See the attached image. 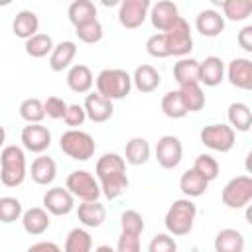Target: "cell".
I'll return each instance as SVG.
<instances>
[{"label":"cell","instance_id":"obj_1","mask_svg":"<svg viewBox=\"0 0 252 252\" xmlns=\"http://www.w3.org/2000/svg\"><path fill=\"white\" fill-rule=\"evenodd\" d=\"M96 181L100 185V193L106 199H118L130 185V179L126 175V161L116 152H106L98 158L96 167Z\"/></svg>","mask_w":252,"mask_h":252},{"label":"cell","instance_id":"obj_2","mask_svg":"<svg viewBox=\"0 0 252 252\" xmlns=\"http://www.w3.org/2000/svg\"><path fill=\"white\" fill-rule=\"evenodd\" d=\"M28 175L26 154L20 146L10 144L0 152V183L6 187H20Z\"/></svg>","mask_w":252,"mask_h":252},{"label":"cell","instance_id":"obj_3","mask_svg":"<svg viewBox=\"0 0 252 252\" xmlns=\"http://www.w3.org/2000/svg\"><path fill=\"white\" fill-rule=\"evenodd\" d=\"M195 217H197V205L185 197V199H177L169 205L163 224L171 236H185L193 230Z\"/></svg>","mask_w":252,"mask_h":252},{"label":"cell","instance_id":"obj_4","mask_svg":"<svg viewBox=\"0 0 252 252\" xmlns=\"http://www.w3.org/2000/svg\"><path fill=\"white\" fill-rule=\"evenodd\" d=\"M96 93L108 100H122L132 91V77L124 69H102L96 79Z\"/></svg>","mask_w":252,"mask_h":252},{"label":"cell","instance_id":"obj_5","mask_svg":"<svg viewBox=\"0 0 252 252\" xmlns=\"http://www.w3.org/2000/svg\"><path fill=\"white\" fill-rule=\"evenodd\" d=\"M59 148L65 156H69L71 159H77V161H87L94 156V150H96V144H94V138L85 132V130H67L61 134L59 138Z\"/></svg>","mask_w":252,"mask_h":252},{"label":"cell","instance_id":"obj_6","mask_svg":"<svg viewBox=\"0 0 252 252\" xmlns=\"http://www.w3.org/2000/svg\"><path fill=\"white\" fill-rule=\"evenodd\" d=\"M65 189L73 197L81 199V203L83 201H98V197L102 195L96 177L93 173H89L87 169H75V171H71L67 175V179H65Z\"/></svg>","mask_w":252,"mask_h":252},{"label":"cell","instance_id":"obj_7","mask_svg":"<svg viewBox=\"0 0 252 252\" xmlns=\"http://www.w3.org/2000/svg\"><path fill=\"white\" fill-rule=\"evenodd\" d=\"M165 45L169 55L175 57H187L193 49V35H191V26L187 24L185 18H179L167 32H163Z\"/></svg>","mask_w":252,"mask_h":252},{"label":"cell","instance_id":"obj_8","mask_svg":"<svg viewBox=\"0 0 252 252\" xmlns=\"http://www.w3.org/2000/svg\"><path fill=\"white\" fill-rule=\"evenodd\" d=\"M199 140L209 150L226 154V152H230L234 148L236 132L228 124H209L199 132Z\"/></svg>","mask_w":252,"mask_h":252},{"label":"cell","instance_id":"obj_9","mask_svg":"<svg viewBox=\"0 0 252 252\" xmlns=\"http://www.w3.org/2000/svg\"><path fill=\"white\" fill-rule=\"evenodd\" d=\"M222 203L228 209H244L252 201V177L248 175H236L232 177L220 193Z\"/></svg>","mask_w":252,"mask_h":252},{"label":"cell","instance_id":"obj_10","mask_svg":"<svg viewBox=\"0 0 252 252\" xmlns=\"http://www.w3.org/2000/svg\"><path fill=\"white\" fill-rule=\"evenodd\" d=\"M183 158V144L177 136L165 134L156 144V159L163 169H173L181 163Z\"/></svg>","mask_w":252,"mask_h":252},{"label":"cell","instance_id":"obj_11","mask_svg":"<svg viewBox=\"0 0 252 252\" xmlns=\"http://www.w3.org/2000/svg\"><path fill=\"white\" fill-rule=\"evenodd\" d=\"M150 0H124L118 6V22L126 30L140 28L150 12Z\"/></svg>","mask_w":252,"mask_h":252},{"label":"cell","instance_id":"obj_12","mask_svg":"<svg viewBox=\"0 0 252 252\" xmlns=\"http://www.w3.org/2000/svg\"><path fill=\"white\" fill-rule=\"evenodd\" d=\"M148 18H150L152 26L158 30V33H163L181 16H179V10H177V4L175 2H171V0H159V2H156V4L150 6Z\"/></svg>","mask_w":252,"mask_h":252},{"label":"cell","instance_id":"obj_13","mask_svg":"<svg viewBox=\"0 0 252 252\" xmlns=\"http://www.w3.org/2000/svg\"><path fill=\"white\" fill-rule=\"evenodd\" d=\"M22 146L32 154H43L51 146V132L43 124H28L20 132Z\"/></svg>","mask_w":252,"mask_h":252},{"label":"cell","instance_id":"obj_14","mask_svg":"<svg viewBox=\"0 0 252 252\" xmlns=\"http://www.w3.org/2000/svg\"><path fill=\"white\" fill-rule=\"evenodd\" d=\"M43 209L55 217L69 215L75 209V197L65 187H51L43 193Z\"/></svg>","mask_w":252,"mask_h":252},{"label":"cell","instance_id":"obj_15","mask_svg":"<svg viewBox=\"0 0 252 252\" xmlns=\"http://www.w3.org/2000/svg\"><path fill=\"white\" fill-rule=\"evenodd\" d=\"M224 75L232 87L242 91L252 89V61L248 57H234L224 67Z\"/></svg>","mask_w":252,"mask_h":252},{"label":"cell","instance_id":"obj_16","mask_svg":"<svg viewBox=\"0 0 252 252\" xmlns=\"http://www.w3.org/2000/svg\"><path fill=\"white\" fill-rule=\"evenodd\" d=\"M83 108H85V114L91 122L94 124H100V122H106L112 114H114V106H112V100L100 96L98 93H89L85 96V102H83Z\"/></svg>","mask_w":252,"mask_h":252},{"label":"cell","instance_id":"obj_17","mask_svg":"<svg viewBox=\"0 0 252 252\" xmlns=\"http://www.w3.org/2000/svg\"><path fill=\"white\" fill-rule=\"evenodd\" d=\"M224 81V61L217 55H209L199 61V85L217 87Z\"/></svg>","mask_w":252,"mask_h":252},{"label":"cell","instance_id":"obj_18","mask_svg":"<svg viewBox=\"0 0 252 252\" xmlns=\"http://www.w3.org/2000/svg\"><path fill=\"white\" fill-rule=\"evenodd\" d=\"M195 28L205 37H217L224 32V18L220 16V12H217L213 8H207V10H201L197 14Z\"/></svg>","mask_w":252,"mask_h":252},{"label":"cell","instance_id":"obj_19","mask_svg":"<svg viewBox=\"0 0 252 252\" xmlns=\"http://www.w3.org/2000/svg\"><path fill=\"white\" fill-rule=\"evenodd\" d=\"M20 220H22L24 230L28 234H33V236L43 234L51 224V217L43 207H32V209L24 211Z\"/></svg>","mask_w":252,"mask_h":252},{"label":"cell","instance_id":"obj_20","mask_svg":"<svg viewBox=\"0 0 252 252\" xmlns=\"http://www.w3.org/2000/svg\"><path fill=\"white\" fill-rule=\"evenodd\" d=\"M130 77H132V87H136L140 93H154L161 83V75L158 73V69L148 63L138 65Z\"/></svg>","mask_w":252,"mask_h":252},{"label":"cell","instance_id":"obj_21","mask_svg":"<svg viewBox=\"0 0 252 252\" xmlns=\"http://www.w3.org/2000/svg\"><path fill=\"white\" fill-rule=\"evenodd\" d=\"M75 55H77V43L75 41L65 39V41L55 43L53 51L49 53V67H51V71L61 73L63 69L71 67Z\"/></svg>","mask_w":252,"mask_h":252},{"label":"cell","instance_id":"obj_22","mask_svg":"<svg viewBox=\"0 0 252 252\" xmlns=\"http://www.w3.org/2000/svg\"><path fill=\"white\" fill-rule=\"evenodd\" d=\"M94 85V77H93V71L83 65V63H77L73 67H69L67 71V87L73 91V93H79V94H85L93 89Z\"/></svg>","mask_w":252,"mask_h":252},{"label":"cell","instance_id":"obj_23","mask_svg":"<svg viewBox=\"0 0 252 252\" xmlns=\"http://www.w3.org/2000/svg\"><path fill=\"white\" fill-rule=\"evenodd\" d=\"M77 219L87 228H96L106 220V209L98 201H83L77 207Z\"/></svg>","mask_w":252,"mask_h":252},{"label":"cell","instance_id":"obj_24","mask_svg":"<svg viewBox=\"0 0 252 252\" xmlns=\"http://www.w3.org/2000/svg\"><path fill=\"white\" fill-rule=\"evenodd\" d=\"M215 252H244L246 240L238 228H220L215 236Z\"/></svg>","mask_w":252,"mask_h":252},{"label":"cell","instance_id":"obj_25","mask_svg":"<svg viewBox=\"0 0 252 252\" xmlns=\"http://www.w3.org/2000/svg\"><path fill=\"white\" fill-rule=\"evenodd\" d=\"M32 179L37 185H51L57 177V163L53 158L49 156H39L32 161V169H30Z\"/></svg>","mask_w":252,"mask_h":252},{"label":"cell","instance_id":"obj_26","mask_svg":"<svg viewBox=\"0 0 252 252\" xmlns=\"http://www.w3.org/2000/svg\"><path fill=\"white\" fill-rule=\"evenodd\" d=\"M37 30H39V18H37L35 12H32V10H22V12L16 14V18H14V22H12V32H14L16 37H20V39L26 41V39H30L32 35H35Z\"/></svg>","mask_w":252,"mask_h":252},{"label":"cell","instance_id":"obj_27","mask_svg":"<svg viewBox=\"0 0 252 252\" xmlns=\"http://www.w3.org/2000/svg\"><path fill=\"white\" fill-rule=\"evenodd\" d=\"M150 154H152V148H150V142L142 136H134L126 142V148H124V161L130 163V165H144L148 159H150Z\"/></svg>","mask_w":252,"mask_h":252},{"label":"cell","instance_id":"obj_28","mask_svg":"<svg viewBox=\"0 0 252 252\" xmlns=\"http://www.w3.org/2000/svg\"><path fill=\"white\" fill-rule=\"evenodd\" d=\"M226 118H228V126L236 132H248L252 126V110L246 102H230L228 110H226Z\"/></svg>","mask_w":252,"mask_h":252},{"label":"cell","instance_id":"obj_29","mask_svg":"<svg viewBox=\"0 0 252 252\" xmlns=\"http://www.w3.org/2000/svg\"><path fill=\"white\" fill-rule=\"evenodd\" d=\"M67 18L75 28H79V26H83L87 22L98 20L96 18V6L91 0H75L67 8Z\"/></svg>","mask_w":252,"mask_h":252},{"label":"cell","instance_id":"obj_30","mask_svg":"<svg viewBox=\"0 0 252 252\" xmlns=\"http://www.w3.org/2000/svg\"><path fill=\"white\" fill-rule=\"evenodd\" d=\"M209 183L195 171V169H185L179 177V189L181 193L187 197V199H193V197H201L205 191H207Z\"/></svg>","mask_w":252,"mask_h":252},{"label":"cell","instance_id":"obj_31","mask_svg":"<svg viewBox=\"0 0 252 252\" xmlns=\"http://www.w3.org/2000/svg\"><path fill=\"white\" fill-rule=\"evenodd\" d=\"M173 79L179 87L187 83H199V61L193 57H181L173 65Z\"/></svg>","mask_w":252,"mask_h":252},{"label":"cell","instance_id":"obj_32","mask_svg":"<svg viewBox=\"0 0 252 252\" xmlns=\"http://www.w3.org/2000/svg\"><path fill=\"white\" fill-rule=\"evenodd\" d=\"M187 112H199L205 108V93L201 89L199 83H187V85H181L177 89Z\"/></svg>","mask_w":252,"mask_h":252},{"label":"cell","instance_id":"obj_33","mask_svg":"<svg viewBox=\"0 0 252 252\" xmlns=\"http://www.w3.org/2000/svg\"><path fill=\"white\" fill-rule=\"evenodd\" d=\"M53 47H55V43H53L51 35L49 33H39V32L35 35H32L30 39H26V43H24L26 53L33 59H41V57L49 55L53 51Z\"/></svg>","mask_w":252,"mask_h":252},{"label":"cell","instance_id":"obj_34","mask_svg":"<svg viewBox=\"0 0 252 252\" xmlns=\"http://www.w3.org/2000/svg\"><path fill=\"white\" fill-rule=\"evenodd\" d=\"M63 252H93V236L89 234V230L79 226L71 228L65 238Z\"/></svg>","mask_w":252,"mask_h":252},{"label":"cell","instance_id":"obj_35","mask_svg":"<svg viewBox=\"0 0 252 252\" xmlns=\"http://www.w3.org/2000/svg\"><path fill=\"white\" fill-rule=\"evenodd\" d=\"M222 18L230 22H244L252 14V2L250 0H224L220 2Z\"/></svg>","mask_w":252,"mask_h":252},{"label":"cell","instance_id":"obj_36","mask_svg":"<svg viewBox=\"0 0 252 252\" xmlns=\"http://www.w3.org/2000/svg\"><path fill=\"white\" fill-rule=\"evenodd\" d=\"M20 116L28 122V124H41V120L45 118V110H43V100H39L37 96H30L24 98L20 102Z\"/></svg>","mask_w":252,"mask_h":252},{"label":"cell","instance_id":"obj_37","mask_svg":"<svg viewBox=\"0 0 252 252\" xmlns=\"http://www.w3.org/2000/svg\"><path fill=\"white\" fill-rule=\"evenodd\" d=\"M161 112H163L167 118H173V120H179V118H183V116L189 114L177 91H167V93L161 96Z\"/></svg>","mask_w":252,"mask_h":252},{"label":"cell","instance_id":"obj_38","mask_svg":"<svg viewBox=\"0 0 252 252\" xmlns=\"http://www.w3.org/2000/svg\"><path fill=\"white\" fill-rule=\"evenodd\" d=\"M191 169H195L207 183H211V181H215V179L219 177L220 165H219V161H217L211 154H199V156L195 158V163H193Z\"/></svg>","mask_w":252,"mask_h":252},{"label":"cell","instance_id":"obj_39","mask_svg":"<svg viewBox=\"0 0 252 252\" xmlns=\"http://www.w3.org/2000/svg\"><path fill=\"white\" fill-rule=\"evenodd\" d=\"M22 213H24V207H22L20 199L8 197V195L0 197V222L12 224L22 219Z\"/></svg>","mask_w":252,"mask_h":252},{"label":"cell","instance_id":"obj_40","mask_svg":"<svg viewBox=\"0 0 252 252\" xmlns=\"http://www.w3.org/2000/svg\"><path fill=\"white\" fill-rule=\"evenodd\" d=\"M75 33L83 43H98L104 35V28L98 20H93V22H87V24L75 28Z\"/></svg>","mask_w":252,"mask_h":252},{"label":"cell","instance_id":"obj_41","mask_svg":"<svg viewBox=\"0 0 252 252\" xmlns=\"http://www.w3.org/2000/svg\"><path fill=\"white\" fill-rule=\"evenodd\" d=\"M146 228V222L142 219V215L134 209H128L120 215V230L122 232H134V234H142Z\"/></svg>","mask_w":252,"mask_h":252},{"label":"cell","instance_id":"obj_42","mask_svg":"<svg viewBox=\"0 0 252 252\" xmlns=\"http://www.w3.org/2000/svg\"><path fill=\"white\" fill-rule=\"evenodd\" d=\"M146 51L148 55L156 57V59H165L169 57V51H167V45H165V37L163 33H154L146 39Z\"/></svg>","mask_w":252,"mask_h":252},{"label":"cell","instance_id":"obj_43","mask_svg":"<svg viewBox=\"0 0 252 252\" xmlns=\"http://www.w3.org/2000/svg\"><path fill=\"white\" fill-rule=\"evenodd\" d=\"M148 252H177V242L171 234H156L150 244H148Z\"/></svg>","mask_w":252,"mask_h":252},{"label":"cell","instance_id":"obj_44","mask_svg":"<svg viewBox=\"0 0 252 252\" xmlns=\"http://www.w3.org/2000/svg\"><path fill=\"white\" fill-rule=\"evenodd\" d=\"M140 236L142 234H134V232H122L118 236L116 242V252H142V244H140Z\"/></svg>","mask_w":252,"mask_h":252},{"label":"cell","instance_id":"obj_45","mask_svg":"<svg viewBox=\"0 0 252 252\" xmlns=\"http://www.w3.org/2000/svg\"><path fill=\"white\" fill-rule=\"evenodd\" d=\"M67 106H69V104H67L63 98H59V96H47V98L43 100L45 116H49V118H53V120L63 118L65 112H67Z\"/></svg>","mask_w":252,"mask_h":252},{"label":"cell","instance_id":"obj_46","mask_svg":"<svg viewBox=\"0 0 252 252\" xmlns=\"http://www.w3.org/2000/svg\"><path fill=\"white\" fill-rule=\"evenodd\" d=\"M63 120L69 126V130H79V126H83L85 120H87V114H85L83 104H69Z\"/></svg>","mask_w":252,"mask_h":252},{"label":"cell","instance_id":"obj_47","mask_svg":"<svg viewBox=\"0 0 252 252\" xmlns=\"http://www.w3.org/2000/svg\"><path fill=\"white\" fill-rule=\"evenodd\" d=\"M236 41H238V45L244 49V51H252V26H244L240 32H238V35H236Z\"/></svg>","mask_w":252,"mask_h":252},{"label":"cell","instance_id":"obj_48","mask_svg":"<svg viewBox=\"0 0 252 252\" xmlns=\"http://www.w3.org/2000/svg\"><path fill=\"white\" fill-rule=\"evenodd\" d=\"M26 252H63V248L51 240H41V242H35L32 246H28Z\"/></svg>","mask_w":252,"mask_h":252},{"label":"cell","instance_id":"obj_49","mask_svg":"<svg viewBox=\"0 0 252 252\" xmlns=\"http://www.w3.org/2000/svg\"><path fill=\"white\" fill-rule=\"evenodd\" d=\"M93 252H116L112 246H108V244H100V246H96Z\"/></svg>","mask_w":252,"mask_h":252},{"label":"cell","instance_id":"obj_50","mask_svg":"<svg viewBox=\"0 0 252 252\" xmlns=\"http://www.w3.org/2000/svg\"><path fill=\"white\" fill-rule=\"evenodd\" d=\"M4 142H6V130L4 126H0V148H4Z\"/></svg>","mask_w":252,"mask_h":252}]
</instances>
